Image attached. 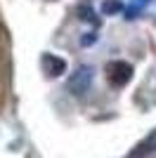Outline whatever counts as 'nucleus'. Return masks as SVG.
<instances>
[{
    "mask_svg": "<svg viewBox=\"0 0 156 158\" xmlns=\"http://www.w3.org/2000/svg\"><path fill=\"white\" fill-rule=\"evenodd\" d=\"M92 43H95V35H92V33L83 38V45H92Z\"/></svg>",
    "mask_w": 156,
    "mask_h": 158,
    "instance_id": "obj_5",
    "label": "nucleus"
},
{
    "mask_svg": "<svg viewBox=\"0 0 156 158\" xmlns=\"http://www.w3.org/2000/svg\"><path fill=\"white\" fill-rule=\"evenodd\" d=\"M130 76H132V69H130V64H125V61H111V64H106V78H109L111 85H125L130 80Z\"/></svg>",
    "mask_w": 156,
    "mask_h": 158,
    "instance_id": "obj_1",
    "label": "nucleus"
},
{
    "mask_svg": "<svg viewBox=\"0 0 156 158\" xmlns=\"http://www.w3.org/2000/svg\"><path fill=\"white\" fill-rule=\"evenodd\" d=\"M121 10H123V5H121L118 0H106V2L102 5L104 14H116V12H121Z\"/></svg>",
    "mask_w": 156,
    "mask_h": 158,
    "instance_id": "obj_4",
    "label": "nucleus"
},
{
    "mask_svg": "<svg viewBox=\"0 0 156 158\" xmlns=\"http://www.w3.org/2000/svg\"><path fill=\"white\" fill-rule=\"evenodd\" d=\"M69 85H71V90H76V94H80L85 87L90 85V69H78Z\"/></svg>",
    "mask_w": 156,
    "mask_h": 158,
    "instance_id": "obj_2",
    "label": "nucleus"
},
{
    "mask_svg": "<svg viewBox=\"0 0 156 158\" xmlns=\"http://www.w3.org/2000/svg\"><path fill=\"white\" fill-rule=\"evenodd\" d=\"M43 66H45V71L50 73V76L64 73V61L59 59V57H52V54H45V57H43Z\"/></svg>",
    "mask_w": 156,
    "mask_h": 158,
    "instance_id": "obj_3",
    "label": "nucleus"
}]
</instances>
